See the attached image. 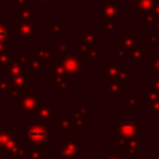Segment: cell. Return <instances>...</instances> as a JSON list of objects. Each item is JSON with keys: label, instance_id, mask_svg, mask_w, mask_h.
<instances>
[{"label": "cell", "instance_id": "obj_20", "mask_svg": "<svg viewBox=\"0 0 159 159\" xmlns=\"http://www.w3.org/2000/svg\"><path fill=\"white\" fill-rule=\"evenodd\" d=\"M17 16H19V17H21V20H22L24 22L31 24V21H32V15H31V10H26V11H24V12L19 14Z\"/></svg>", "mask_w": 159, "mask_h": 159}, {"label": "cell", "instance_id": "obj_21", "mask_svg": "<svg viewBox=\"0 0 159 159\" xmlns=\"http://www.w3.org/2000/svg\"><path fill=\"white\" fill-rule=\"evenodd\" d=\"M11 53V41H6V42H0V55L2 53Z\"/></svg>", "mask_w": 159, "mask_h": 159}, {"label": "cell", "instance_id": "obj_8", "mask_svg": "<svg viewBox=\"0 0 159 159\" xmlns=\"http://www.w3.org/2000/svg\"><path fill=\"white\" fill-rule=\"evenodd\" d=\"M32 56L37 57V58L41 60L43 63H50V58H55V57H56V53H55V52H51L48 47L41 46V47H39V51L35 52Z\"/></svg>", "mask_w": 159, "mask_h": 159}, {"label": "cell", "instance_id": "obj_5", "mask_svg": "<svg viewBox=\"0 0 159 159\" xmlns=\"http://www.w3.org/2000/svg\"><path fill=\"white\" fill-rule=\"evenodd\" d=\"M72 80H73V75L67 72L62 63L50 65V81H53L55 83H61V82H68Z\"/></svg>", "mask_w": 159, "mask_h": 159}, {"label": "cell", "instance_id": "obj_15", "mask_svg": "<svg viewBox=\"0 0 159 159\" xmlns=\"http://www.w3.org/2000/svg\"><path fill=\"white\" fill-rule=\"evenodd\" d=\"M12 83L16 86H20L22 88L25 86H27V70H24V72L21 75L12 77Z\"/></svg>", "mask_w": 159, "mask_h": 159}, {"label": "cell", "instance_id": "obj_7", "mask_svg": "<svg viewBox=\"0 0 159 159\" xmlns=\"http://www.w3.org/2000/svg\"><path fill=\"white\" fill-rule=\"evenodd\" d=\"M5 70H6V75L10 76L11 78L15 77V76H19L24 72V68L21 67V62L17 58H10Z\"/></svg>", "mask_w": 159, "mask_h": 159}, {"label": "cell", "instance_id": "obj_19", "mask_svg": "<svg viewBox=\"0 0 159 159\" xmlns=\"http://www.w3.org/2000/svg\"><path fill=\"white\" fill-rule=\"evenodd\" d=\"M10 58H11V57H10V53H7V52L0 55V68H1V70H5V68H6V66H7L9 61H10Z\"/></svg>", "mask_w": 159, "mask_h": 159}, {"label": "cell", "instance_id": "obj_23", "mask_svg": "<svg viewBox=\"0 0 159 159\" xmlns=\"http://www.w3.org/2000/svg\"><path fill=\"white\" fill-rule=\"evenodd\" d=\"M16 58L21 62V63H30V60L31 58H29V56L27 55H25V53H22V52H17L16 53Z\"/></svg>", "mask_w": 159, "mask_h": 159}, {"label": "cell", "instance_id": "obj_14", "mask_svg": "<svg viewBox=\"0 0 159 159\" xmlns=\"http://www.w3.org/2000/svg\"><path fill=\"white\" fill-rule=\"evenodd\" d=\"M29 65H30V70L32 71L34 76H37L40 73V71L43 70V67H45V63L41 60H39L37 57H35V56H32V58L30 60Z\"/></svg>", "mask_w": 159, "mask_h": 159}, {"label": "cell", "instance_id": "obj_22", "mask_svg": "<svg viewBox=\"0 0 159 159\" xmlns=\"http://www.w3.org/2000/svg\"><path fill=\"white\" fill-rule=\"evenodd\" d=\"M55 45H56V51H57V52H60L61 55L67 52V45H66V42L56 41V43H55Z\"/></svg>", "mask_w": 159, "mask_h": 159}, {"label": "cell", "instance_id": "obj_28", "mask_svg": "<svg viewBox=\"0 0 159 159\" xmlns=\"http://www.w3.org/2000/svg\"><path fill=\"white\" fill-rule=\"evenodd\" d=\"M71 114H72V118H73V119H80V118H82V116H83L78 109L72 111V113H71Z\"/></svg>", "mask_w": 159, "mask_h": 159}, {"label": "cell", "instance_id": "obj_18", "mask_svg": "<svg viewBox=\"0 0 159 159\" xmlns=\"http://www.w3.org/2000/svg\"><path fill=\"white\" fill-rule=\"evenodd\" d=\"M9 34H10L9 27L5 26L4 22H1V24H0V42H6V41H9V40H10Z\"/></svg>", "mask_w": 159, "mask_h": 159}, {"label": "cell", "instance_id": "obj_24", "mask_svg": "<svg viewBox=\"0 0 159 159\" xmlns=\"http://www.w3.org/2000/svg\"><path fill=\"white\" fill-rule=\"evenodd\" d=\"M78 48H80L81 52H86L88 50V45H87V42L84 41V39L82 36L80 37V41H78Z\"/></svg>", "mask_w": 159, "mask_h": 159}, {"label": "cell", "instance_id": "obj_3", "mask_svg": "<svg viewBox=\"0 0 159 159\" xmlns=\"http://www.w3.org/2000/svg\"><path fill=\"white\" fill-rule=\"evenodd\" d=\"M39 99H40V93L37 91L24 93L21 97L16 99V108L20 109L24 114L34 113L39 106Z\"/></svg>", "mask_w": 159, "mask_h": 159}, {"label": "cell", "instance_id": "obj_13", "mask_svg": "<svg viewBox=\"0 0 159 159\" xmlns=\"http://www.w3.org/2000/svg\"><path fill=\"white\" fill-rule=\"evenodd\" d=\"M29 159H45V149L41 145H36L32 148H26Z\"/></svg>", "mask_w": 159, "mask_h": 159}, {"label": "cell", "instance_id": "obj_4", "mask_svg": "<svg viewBox=\"0 0 159 159\" xmlns=\"http://www.w3.org/2000/svg\"><path fill=\"white\" fill-rule=\"evenodd\" d=\"M61 63L63 65L66 71L72 73L73 76L75 75L82 76L84 73L83 66H82V60L77 55H72V53H67V52L62 53L61 55Z\"/></svg>", "mask_w": 159, "mask_h": 159}, {"label": "cell", "instance_id": "obj_29", "mask_svg": "<svg viewBox=\"0 0 159 159\" xmlns=\"http://www.w3.org/2000/svg\"><path fill=\"white\" fill-rule=\"evenodd\" d=\"M78 111L84 116V114H87L88 113V111H87V108L84 107V104L83 103H78Z\"/></svg>", "mask_w": 159, "mask_h": 159}, {"label": "cell", "instance_id": "obj_26", "mask_svg": "<svg viewBox=\"0 0 159 159\" xmlns=\"http://www.w3.org/2000/svg\"><path fill=\"white\" fill-rule=\"evenodd\" d=\"M73 123H75V127H76L80 132H83V130H84V123H83L82 118H80V119H73Z\"/></svg>", "mask_w": 159, "mask_h": 159}, {"label": "cell", "instance_id": "obj_25", "mask_svg": "<svg viewBox=\"0 0 159 159\" xmlns=\"http://www.w3.org/2000/svg\"><path fill=\"white\" fill-rule=\"evenodd\" d=\"M11 87V83L9 81H0V92H7Z\"/></svg>", "mask_w": 159, "mask_h": 159}, {"label": "cell", "instance_id": "obj_30", "mask_svg": "<svg viewBox=\"0 0 159 159\" xmlns=\"http://www.w3.org/2000/svg\"><path fill=\"white\" fill-rule=\"evenodd\" d=\"M60 30H61V27H60L58 25L51 26V32H52V34H60Z\"/></svg>", "mask_w": 159, "mask_h": 159}, {"label": "cell", "instance_id": "obj_17", "mask_svg": "<svg viewBox=\"0 0 159 159\" xmlns=\"http://www.w3.org/2000/svg\"><path fill=\"white\" fill-rule=\"evenodd\" d=\"M9 92H10V96H11L14 99H17L19 97H21V96L24 94V92H22V87L16 86V84H14V83L11 84Z\"/></svg>", "mask_w": 159, "mask_h": 159}, {"label": "cell", "instance_id": "obj_32", "mask_svg": "<svg viewBox=\"0 0 159 159\" xmlns=\"http://www.w3.org/2000/svg\"><path fill=\"white\" fill-rule=\"evenodd\" d=\"M2 129H4V125H1V124H0V133L2 132Z\"/></svg>", "mask_w": 159, "mask_h": 159}, {"label": "cell", "instance_id": "obj_9", "mask_svg": "<svg viewBox=\"0 0 159 159\" xmlns=\"http://www.w3.org/2000/svg\"><path fill=\"white\" fill-rule=\"evenodd\" d=\"M55 124L57 127H60V129L62 132H72L75 129V123H73V120H70L68 119V116L67 114H62L61 116V119H57Z\"/></svg>", "mask_w": 159, "mask_h": 159}, {"label": "cell", "instance_id": "obj_6", "mask_svg": "<svg viewBox=\"0 0 159 159\" xmlns=\"http://www.w3.org/2000/svg\"><path fill=\"white\" fill-rule=\"evenodd\" d=\"M57 113L55 108H52L50 104H39L35 112L32 113V119L39 123H43L45 120H50L51 117H53Z\"/></svg>", "mask_w": 159, "mask_h": 159}, {"label": "cell", "instance_id": "obj_27", "mask_svg": "<svg viewBox=\"0 0 159 159\" xmlns=\"http://www.w3.org/2000/svg\"><path fill=\"white\" fill-rule=\"evenodd\" d=\"M67 82H61V83H56L55 86V91L56 92H66L67 89Z\"/></svg>", "mask_w": 159, "mask_h": 159}, {"label": "cell", "instance_id": "obj_10", "mask_svg": "<svg viewBox=\"0 0 159 159\" xmlns=\"http://www.w3.org/2000/svg\"><path fill=\"white\" fill-rule=\"evenodd\" d=\"M17 35L27 41H32V26L31 24H19L17 25Z\"/></svg>", "mask_w": 159, "mask_h": 159}, {"label": "cell", "instance_id": "obj_1", "mask_svg": "<svg viewBox=\"0 0 159 159\" xmlns=\"http://www.w3.org/2000/svg\"><path fill=\"white\" fill-rule=\"evenodd\" d=\"M21 135L25 137L30 144L43 147L45 144L51 142V127H47L43 123L35 122L34 124L29 125L27 129L21 133Z\"/></svg>", "mask_w": 159, "mask_h": 159}, {"label": "cell", "instance_id": "obj_11", "mask_svg": "<svg viewBox=\"0 0 159 159\" xmlns=\"http://www.w3.org/2000/svg\"><path fill=\"white\" fill-rule=\"evenodd\" d=\"M17 137V132L15 130H11V127L10 125H4V129L2 132L0 133V147H2L5 143H7L10 139L12 138H16Z\"/></svg>", "mask_w": 159, "mask_h": 159}, {"label": "cell", "instance_id": "obj_2", "mask_svg": "<svg viewBox=\"0 0 159 159\" xmlns=\"http://www.w3.org/2000/svg\"><path fill=\"white\" fill-rule=\"evenodd\" d=\"M80 139L77 137H68L66 143L60 148H56L55 153L61 157V159H78L80 155L84 153L83 148H78Z\"/></svg>", "mask_w": 159, "mask_h": 159}, {"label": "cell", "instance_id": "obj_31", "mask_svg": "<svg viewBox=\"0 0 159 159\" xmlns=\"http://www.w3.org/2000/svg\"><path fill=\"white\" fill-rule=\"evenodd\" d=\"M102 159H122V158H118L116 155H108V154H102Z\"/></svg>", "mask_w": 159, "mask_h": 159}, {"label": "cell", "instance_id": "obj_16", "mask_svg": "<svg viewBox=\"0 0 159 159\" xmlns=\"http://www.w3.org/2000/svg\"><path fill=\"white\" fill-rule=\"evenodd\" d=\"M10 154V159H29V155H27V150L26 149H16Z\"/></svg>", "mask_w": 159, "mask_h": 159}, {"label": "cell", "instance_id": "obj_12", "mask_svg": "<svg viewBox=\"0 0 159 159\" xmlns=\"http://www.w3.org/2000/svg\"><path fill=\"white\" fill-rule=\"evenodd\" d=\"M20 148H21V144L16 140V138H12L7 143H5L2 147H0V155H2L5 153H11V152L20 149Z\"/></svg>", "mask_w": 159, "mask_h": 159}]
</instances>
